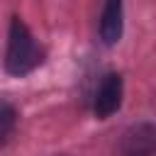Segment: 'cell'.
<instances>
[{
	"label": "cell",
	"mask_w": 156,
	"mask_h": 156,
	"mask_svg": "<svg viewBox=\"0 0 156 156\" xmlns=\"http://www.w3.org/2000/svg\"><path fill=\"white\" fill-rule=\"evenodd\" d=\"M41 63H44V49L37 44L29 27L20 17H12L5 51V71L10 76H27Z\"/></svg>",
	"instance_id": "cell-1"
},
{
	"label": "cell",
	"mask_w": 156,
	"mask_h": 156,
	"mask_svg": "<svg viewBox=\"0 0 156 156\" xmlns=\"http://www.w3.org/2000/svg\"><path fill=\"white\" fill-rule=\"evenodd\" d=\"M119 156H156V124L141 122L129 127L119 139Z\"/></svg>",
	"instance_id": "cell-2"
},
{
	"label": "cell",
	"mask_w": 156,
	"mask_h": 156,
	"mask_svg": "<svg viewBox=\"0 0 156 156\" xmlns=\"http://www.w3.org/2000/svg\"><path fill=\"white\" fill-rule=\"evenodd\" d=\"M122 93H124V85H122V76L119 73H107L100 85H98V93H95V100H93V112L98 119H107L110 115H115L122 105Z\"/></svg>",
	"instance_id": "cell-3"
},
{
	"label": "cell",
	"mask_w": 156,
	"mask_h": 156,
	"mask_svg": "<svg viewBox=\"0 0 156 156\" xmlns=\"http://www.w3.org/2000/svg\"><path fill=\"white\" fill-rule=\"evenodd\" d=\"M122 17H124V7L122 0H105L102 5V15H100V39L102 44L112 46L119 41L122 37Z\"/></svg>",
	"instance_id": "cell-4"
},
{
	"label": "cell",
	"mask_w": 156,
	"mask_h": 156,
	"mask_svg": "<svg viewBox=\"0 0 156 156\" xmlns=\"http://www.w3.org/2000/svg\"><path fill=\"white\" fill-rule=\"evenodd\" d=\"M17 127V112L10 102H0V144H5Z\"/></svg>",
	"instance_id": "cell-5"
}]
</instances>
